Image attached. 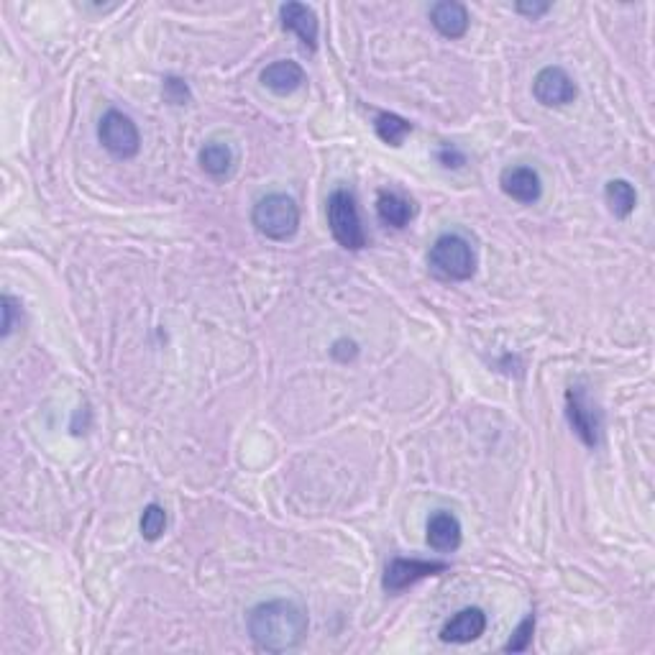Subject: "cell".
I'll use <instances>...</instances> for the list:
<instances>
[{
  "label": "cell",
  "instance_id": "obj_18",
  "mask_svg": "<svg viewBox=\"0 0 655 655\" xmlns=\"http://www.w3.org/2000/svg\"><path fill=\"white\" fill-rule=\"evenodd\" d=\"M374 131L387 146H402V141L412 134V123L397 113H379L374 118Z\"/></svg>",
  "mask_w": 655,
  "mask_h": 655
},
{
  "label": "cell",
  "instance_id": "obj_11",
  "mask_svg": "<svg viewBox=\"0 0 655 655\" xmlns=\"http://www.w3.org/2000/svg\"><path fill=\"white\" fill-rule=\"evenodd\" d=\"M279 18H282V29L297 34L308 52L318 49V18L313 8L302 6V3H285L279 8Z\"/></svg>",
  "mask_w": 655,
  "mask_h": 655
},
{
  "label": "cell",
  "instance_id": "obj_12",
  "mask_svg": "<svg viewBox=\"0 0 655 655\" xmlns=\"http://www.w3.org/2000/svg\"><path fill=\"white\" fill-rule=\"evenodd\" d=\"M430 24L443 39H464L466 31H469V11H466L464 3H456V0H441L430 8Z\"/></svg>",
  "mask_w": 655,
  "mask_h": 655
},
{
  "label": "cell",
  "instance_id": "obj_20",
  "mask_svg": "<svg viewBox=\"0 0 655 655\" xmlns=\"http://www.w3.org/2000/svg\"><path fill=\"white\" fill-rule=\"evenodd\" d=\"M533 632H535V615H528L520 625H517V630L512 632V638L507 640L505 653H522V650H528L530 643H533Z\"/></svg>",
  "mask_w": 655,
  "mask_h": 655
},
{
  "label": "cell",
  "instance_id": "obj_25",
  "mask_svg": "<svg viewBox=\"0 0 655 655\" xmlns=\"http://www.w3.org/2000/svg\"><path fill=\"white\" fill-rule=\"evenodd\" d=\"M515 11L522 13V16H528V18H540L551 11V3H517Z\"/></svg>",
  "mask_w": 655,
  "mask_h": 655
},
{
  "label": "cell",
  "instance_id": "obj_15",
  "mask_svg": "<svg viewBox=\"0 0 655 655\" xmlns=\"http://www.w3.org/2000/svg\"><path fill=\"white\" fill-rule=\"evenodd\" d=\"M377 215L384 226L400 231L415 218V205L397 192H382L377 198Z\"/></svg>",
  "mask_w": 655,
  "mask_h": 655
},
{
  "label": "cell",
  "instance_id": "obj_10",
  "mask_svg": "<svg viewBox=\"0 0 655 655\" xmlns=\"http://www.w3.org/2000/svg\"><path fill=\"white\" fill-rule=\"evenodd\" d=\"M484 630H487V615H484V609L464 607L458 609L456 615L441 627V640L443 643L466 645L482 638Z\"/></svg>",
  "mask_w": 655,
  "mask_h": 655
},
{
  "label": "cell",
  "instance_id": "obj_14",
  "mask_svg": "<svg viewBox=\"0 0 655 655\" xmlns=\"http://www.w3.org/2000/svg\"><path fill=\"white\" fill-rule=\"evenodd\" d=\"M261 85L274 95H292L305 85V70L292 59H279L261 70Z\"/></svg>",
  "mask_w": 655,
  "mask_h": 655
},
{
  "label": "cell",
  "instance_id": "obj_5",
  "mask_svg": "<svg viewBox=\"0 0 655 655\" xmlns=\"http://www.w3.org/2000/svg\"><path fill=\"white\" fill-rule=\"evenodd\" d=\"M566 420L571 430L579 435V441L589 448L599 446V433H602V415L592 402L584 384H571L566 392Z\"/></svg>",
  "mask_w": 655,
  "mask_h": 655
},
{
  "label": "cell",
  "instance_id": "obj_7",
  "mask_svg": "<svg viewBox=\"0 0 655 655\" xmlns=\"http://www.w3.org/2000/svg\"><path fill=\"white\" fill-rule=\"evenodd\" d=\"M448 563L443 561H418V558H392L384 569L382 586L384 592L397 594L405 592L407 586L418 584V581L428 579V576L446 574Z\"/></svg>",
  "mask_w": 655,
  "mask_h": 655
},
{
  "label": "cell",
  "instance_id": "obj_21",
  "mask_svg": "<svg viewBox=\"0 0 655 655\" xmlns=\"http://www.w3.org/2000/svg\"><path fill=\"white\" fill-rule=\"evenodd\" d=\"M164 100L172 105H187L192 100V93H190V85H187L182 77H164Z\"/></svg>",
  "mask_w": 655,
  "mask_h": 655
},
{
  "label": "cell",
  "instance_id": "obj_6",
  "mask_svg": "<svg viewBox=\"0 0 655 655\" xmlns=\"http://www.w3.org/2000/svg\"><path fill=\"white\" fill-rule=\"evenodd\" d=\"M98 139L116 159H134L141 149V134L136 123L121 111H108L100 118Z\"/></svg>",
  "mask_w": 655,
  "mask_h": 655
},
{
  "label": "cell",
  "instance_id": "obj_2",
  "mask_svg": "<svg viewBox=\"0 0 655 655\" xmlns=\"http://www.w3.org/2000/svg\"><path fill=\"white\" fill-rule=\"evenodd\" d=\"M428 267L435 277L446 279V282H466L476 272V254L464 236L443 233L430 246Z\"/></svg>",
  "mask_w": 655,
  "mask_h": 655
},
{
  "label": "cell",
  "instance_id": "obj_19",
  "mask_svg": "<svg viewBox=\"0 0 655 655\" xmlns=\"http://www.w3.org/2000/svg\"><path fill=\"white\" fill-rule=\"evenodd\" d=\"M139 528H141V538L149 540V543L162 538L164 530H167V512H164V507L157 505V502L146 505Z\"/></svg>",
  "mask_w": 655,
  "mask_h": 655
},
{
  "label": "cell",
  "instance_id": "obj_8",
  "mask_svg": "<svg viewBox=\"0 0 655 655\" xmlns=\"http://www.w3.org/2000/svg\"><path fill=\"white\" fill-rule=\"evenodd\" d=\"M533 95L545 108H563V105L574 103L576 95H579V87H576L574 77L563 70V67L551 64V67H543V70L535 75Z\"/></svg>",
  "mask_w": 655,
  "mask_h": 655
},
{
  "label": "cell",
  "instance_id": "obj_1",
  "mask_svg": "<svg viewBox=\"0 0 655 655\" xmlns=\"http://www.w3.org/2000/svg\"><path fill=\"white\" fill-rule=\"evenodd\" d=\"M251 640L267 653H287L300 648L308 638V612L292 599H269L259 602L246 617Z\"/></svg>",
  "mask_w": 655,
  "mask_h": 655
},
{
  "label": "cell",
  "instance_id": "obj_22",
  "mask_svg": "<svg viewBox=\"0 0 655 655\" xmlns=\"http://www.w3.org/2000/svg\"><path fill=\"white\" fill-rule=\"evenodd\" d=\"M0 305H3V308H0V310H3V325H0L3 331H0V336L8 338V336H11V331H13V323H16V313H18V308H21V302H18L16 297H11V295H3Z\"/></svg>",
  "mask_w": 655,
  "mask_h": 655
},
{
  "label": "cell",
  "instance_id": "obj_3",
  "mask_svg": "<svg viewBox=\"0 0 655 655\" xmlns=\"http://www.w3.org/2000/svg\"><path fill=\"white\" fill-rule=\"evenodd\" d=\"M251 223L269 241H290L300 231V208L285 192H272L254 205Z\"/></svg>",
  "mask_w": 655,
  "mask_h": 655
},
{
  "label": "cell",
  "instance_id": "obj_23",
  "mask_svg": "<svg viewBox=\"0 0 655 655\" xmlns=\"http://www.w3.org/2000/svg\"><path fill=\"white\" fill-rule=\"evenodd\" d=\"M438 162L446 169H461L466 164V154L458 149V146L443 144L441 149H438Z\"/></svg>",
  "mask_w": 655,
  "mask_h": 655
},
{
  "label": "cell",
  "instance_id": "obj_24",
  "mask_svg": "<svg viewBox=\"0 0 655 655\" xmlns=\"http://www.w3.org/2000/svg\"><path fill=\"white\" fill-rule=\"evenodd\" d=\"M331 356L341 364H348V361H354L359 356V343L351 341V338H338L331 348Z\"/></svg>",
  "mask_w": 655,
  "mask_h": 655
},
{
  "label": "cell",
  "instance_id": "obj_17",
  "mask_svg": "<svg viewBox=\"0 0 655 655\" xmlns=\"http://www.w3.org/2000/svg\"><path fill=\"white\" fill-rule=\"evenodd\" d=\"M604 200H607L609 213L622 221L638 205V192L627 180H609L607 187H604Z\"/></svg>",
  "mask_w": 655,
  "mask_h": 655
},
{
  "label": "cell",
  "instance_id": "obj_16",
  "mask_svg": "<svg viewBox=\"0 0 655 655\" xmlns=\"http://www.w3.org/2000/svg\"><path fill=\"white\" fill-rule=\"evenodd\" d=\"M198 162L203 167V172H208L210 177H228L233 169V151L231 146L223 144V141H208V144L200 149Z\"/></svg>",
  "mask_w": 655,
  "mask_h": 655
},
{
  "label": "cell",
  "instance_id": "obj_4",
  "mask_svg": "<svg viewBox=\"0 0 655 655\" xmlns=\"http://www.w3.org/2000/svg\"><path fill=\"white\" fill-rule=\"evenodd\" d=\"M328 228H331L336 244L346 251H361L369 238H366L364 226H361L359 205H356L354 192L351 190H333L328 198Z\"/></svg>",
  "mask_w": 655,
  "mask_h": 655
},
{
  "label": "cell",
  "instance_id": "obj_9",
  "mask_svg": "<svg viewBox=\"0 0 655 655\" xmlns=\"http://www.w3.org/2000/svg\"><path fill=\"white\" fill-rule=\"evenodd\" d=\"M499 185H502V192H505L507 198H512L515 203H522V205L538 203L540 195H543L540 174L535 172L533 167H525V164L502 169V174H499Z\"/></svg>",
  "mask_w": 655,
  "mask_h": 655
},
{
  "label": "cell",
  "instance_id": "obj_13",
  "mask_svg": "<svg viewBox=\"0 0 655 655\" xmlns=\"http://www.w3.org/2000/svg\"><path fill=\"white\" fill-rule=\"evenodd\" d=\"M425 530H428V545L438 553L458 551V545H461V535H464L458 517L448 510L433 512L428 520V528Z\"/></svg>",
  "mask_w": 655,
  "mask_h": 655
}]
</instances>
